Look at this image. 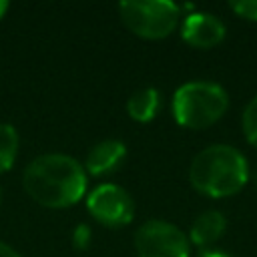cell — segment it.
I'll list each match as a JSON object with an SVG mask.
<instances>
[{
  "mask_svg": "<svg viewBox=\"0 0 257 257\" xmlns=\"http://www.w3.org/2000/svg\"><path fill=\"white\" fill-rule=\"evenodd\" d=\"M22 187L38 205L48 209H66L84 197L86 171L70 155L46 153L26 165L22 173Z\"/></svg>",
  "mask_w": 257,
  "mask_h": 257,
  "instance_id": "6da1fadb",
  "label": "cell"
},
{
  "mask_svg": "<svg viewBox=\"0 0 257 257\" xmlns=\"http://www.w3.org/2000/svg\"><path fill=\"white\" fill-rule=\"evenodd\" d=\"M249 179L245 155L231 145H209L199 151L189 167V181L201 195L223 199L239 193Z\"/></svg>",
  "mask_w": 257,
  "mask_h": 257,
  "instance_id": "7a4b0ae2",
  "label": "cell"
},
{
  "mask_svg": "<svg viewBox=\"0 0 257 257\" xmlns=\"http://www.w3.org/2000/svg\"><path fill=\"white\" fill-rule=\"evenodd\" d=\"M229 108L227 90L211 80H191L173 94V116L185 128H207Z\"/></svg>",
  "mask_w": 257,
  "mask_h": 257,
  "instance_id": "3957f363",
  "label": "cell"
},
{
  "mask_svg": "<svg viewBox=\"0 0 257 257\" xmlns=\"http://www.w3.org/2000/svg\"><path fill=\"white\" fill-rule=\"evenodd\" d=\"M118 12L122 24L133 34L147 40H159L177 28L181 6L171 0H122Z\"/></svg>",
  "mask_w": 257,
  "mask_h": 257,
  "instance_id": "277c9868",
  "label": "cell"
},
{
  "mask_svg": "<svg viewBox=\"0 0 257 257\" xmlns=\"http://www.w3.org/2000/svg\"><path fill=\"white\" fill-rule=\"evenodd\" d=\"M135 251L139 257H189L191 241L173 223L151 219L135 231Z\"/></svg>",
  "mask_w": 257,
  "mask_h": 257,
  "instance_id": "5b68a950",
  "label": "cell"
},
{
  "mask_svg": "<svg viewBox=\"0 0 257 257\" xmlns=\"http://www.w3.org/2000/svg\"><path fill=\"white\" fill-rule=\"evenodd\" d=\"M86 209L92 219L112 229L128 225L135 217L133 197L126 193V189L114 183H102L94 187L86 195Z\"/></svg>",
  "mask_w": 257,
  "mask_h": 257,
  "instance_id": "8992f818",
  "label": "cell"
},
{
  "mask_svg": "<svg viewBox=\"0 0 257 257\" xmlns=\"http://www.w3.org/2000/svg\"><path fill=\"white\" fill-rule=\"evenodd\" d=\"M225 24L211 12H189L181 24V38L193 48H213L225 38Z\"/></svg>",
  "mask_w": 257,
  "mask_h": 257,
  "instance_id": "52a82bcc",
  "label": "cell"
},
{
  "mask_svg": "<svg viewBox=\"0 0 257 257\" xmlns=\"http://www.w3.org/2000/svg\"><path fill=\"white\" fill-rule=\"evenodd\" d=\"M124 155H126V147L122 141L104 139L90 147V151L84 159V167L90 175H106L120 165Z\"/></svg>",
  "mask_w": 257,
  "mask_h": 257,
  "instance_id": "ba28073f",
  "label": "cell"
},
{
  "mask_svg": "<svg viewBox=\"0 0 257 257\" xmlns=\"http://www.w3.org/2000/svg\"><path fill=\"white\" fill-rule=\"evenodd\" d=\"M227 229V219L221 211H205L201 213L193 225H191V231H189V241L197 247H209L213 245L215 241H219L223 237Z\"/></svg>",
  "mask_w": 257,
  "mask_h": 257,
  "instance_id": "9c48e42d",
  "label": "cell"
},
{
  "mask_svg": "<svg viewBox=\"0 0 257 257\" xmlns=\"http://www.w3.org/2000/svg\"><path fill=\"white\" fill-rule=\"evenodd\" d=\"M161 106L159 90L153 86H145L135 90L126 100V112L137 122H149L157 116V110Z\"/></svg>",
  "mask_w": 257,
  "mask_h": 257,
  "instance_id": "30bf717a",
  "label": "cell"
},
{
  "mask_svg": "<svg viewBox=\"0 0 257 257\" xmlns=\"http://www.w3.org/2000/svg\"><path fill=\"white\" fill-rule=\"evenodd\" d=\"M18 155V133L10 122H0V173L14 165Z\"/></svg>",
  "mask_w": 257,
  "mask_h": 257,
  "instance_id": "8fae6325",
  "label": "cell"
},
{
  "mask_svg": "<svg viewBox=\"0 0 257 257\" xmlns=\"http://www.w3.org/2000/svg\"><path fill=\"white\" fill-rule=\"evenodd\" d=\"M241 128L245 139L249 141V145H253L257 149V96L253 100H249V104L243 110L241 116Z\"/></svg>",
  "mask_w": 257,
  "mask_h": 257,
  "instance_id": "7c38bea8",
  "label": "cell"
},
{
  "mask_svg": "<svg viewBox=\"0 0 257 257\" xmlns=\"http://www.w3.org/2000/svg\"><path fill=\"white\" fill-rule=\"evenodd\" d=\"M235 14H239L245 20H255L257 22V0H237L229 4Z\"/></svg>",
  "mask_w": 257,
  "mask_h": 257,
  "instance_id": "4fadbf2b",
  "label": "cell"
},
{
  "mask_svg": "<svg viewBox=\"0 0 257 257\" xmlns=\"http://www.w3.org/2000/svg\"><path fill=\"white\" fill-rule=\"evenodd\" d=\"M90 239H92L90 227L84 225V223H78V225L74 227V231H72V245H74V249L84 251V249L90 245Z\"/></svg>",
  "mask_w": 257,
  "mask_h": 257,
  "instance_id": "5bb4252c",
  "label": "cell"
},
{
  "mask_svg": "<svg viewBox=\"0 0 257 257\" xmlns=\"http://www.w3.org/2000/svg\"><path fill=\"white\" fill-rule=\"evenodd\" d=\"M197 257H231V255H227L223 251H217V249H203V251H199Z\"/></svg>",
  "mask_w": 257,
  "mask_h": 257,
  "instance_id": "9a60e30c",
  "label": "cell"
},
{
  "mask_svg": "<svg viewBox=\"0 0 257 257\" xmlns=\"http://www.w3.org/2000/svg\"><path fill=\"white\" fill-rule=\"evenodd\" d=\"M0 257H20L10 245H6V243H2L0 241Z\"/></svg>",
  "mask_w": 257,
  "mask_h": 257,
  "instance_id": "2e32d148",
  "label": "cell"
},
{
  "mask_svg": "<svg viewBox=\"0 0 257 257\" xmlns=\"http://www.w3.org/2000/svg\"><path fill=\"white\" fill-rule=\"evenodd\" d=\"M8 8H10L8 0H0V20H2V18H4V14L8 12Z\"/></svg>",
  "mask_w": 257,
  "mask_h": 257,
  "instance_id": "e0dca14e",
  "label": "cell"
},
{
  "mask_svg": "<svg viewBox=\"0 0 257 257\" xmlns=\"http://www.w3.org/2000/svg\"><path fill=\"white\" fill-rule=\"evenodd\" d=\"M0 201H2V191H0Z\"/></svg>",
  "mask_w": 257,
  "mask_h": 257,
  "instance_id": "ac0fdd59",
  "label": "cell"
},
{
  "mask_svg": "<svg viewBox=\"0 0 257 257\" xmlns=\"http://www.w3.org/2000/svg\"><path fill=\"white\" fill-rule=\"evenodd\" d=\"M255 183H257V177H255Z\"/></svg>",
  "mask_w": 257,
  "mask_h": 257,
  "instance_id": "d6986e66",
  "label": "cell"
}]
</instances>
